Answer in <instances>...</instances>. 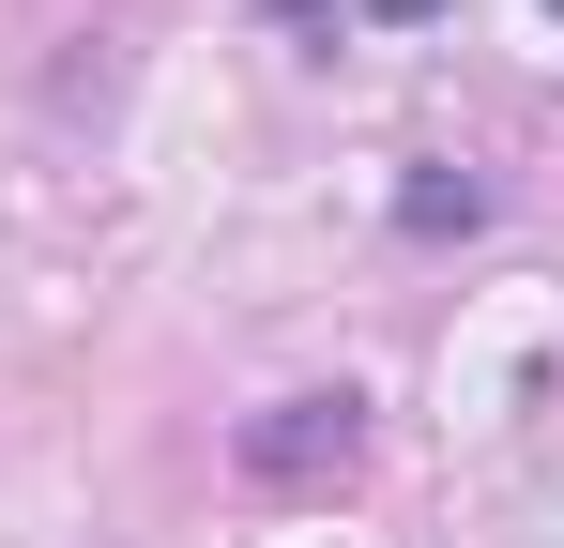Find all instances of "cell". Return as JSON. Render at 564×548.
<instances>
[{
  "instance_id": "2",
  "label": "cell",
  "mask_w": 564,
  "mask_h": 548,
  "mask_svg": "<svg viewBox=\"0 0 564 548\" xmlns=\"http://www.w3.org/2000/svg\"><path fill=\"white\" fill-rule=\"evenodd\" d=\"M397 229H412V244H458V229H488V183L473 168H412L397 183Z\"/></svg>"
},
{
  "instance_id": "3",
  "label": "cell",
  "mask_w": 564,
  "mask_h": 548,
  "mask_svg": "<svg viewBox=\"0 0 564 548\" xmlns=\"http://www.w3.org/2000/svg\"><path fill=\"white\" fill-rule=\"evenodd\" d=\"M260 15H275V31H290V46H305V62H321V46L351 31V0H260Z\"/></svg>"
},
{
  "instance_id": "5",
  "label": "cell",
  "mask_w": 564,
  "mask_h": 548,
  "mask_svg": "<svg viewBox=\"0 0 564 548\" xmlns=\"http://www.w3.org/2000/svg\"><path fill=\"white\" fill-rule=\"evenodd\" d=\"M550 15H564V0H550Z\"/></svg>"
},
{
  "instance_id": "1",
  "label": "cell",
  "mask_w": 564,
  "mask_h": 548,
  "mask_svg": "<svg viewBox=\"0 0 564 548\" xmlns=\"http://www.w3.org/2000/svg\"><path fill=\"white\" fill-rule=\"evenodd\" d=\"M351 457H367V396H351V381H305V396H275V412L229 427V472L275 487V503H290V487H336Z\"/></svg>"
},
{
  "instance_id": "4",
  "label": "cell",
  "mask_w": 564,
  "mask_h": 548,
  "mask_svg": "<svg viewBox=\"0 0 564 548\" xmlns=\"http://www.w3.org/2000/svg\"><path fill=\"white\" fill-rule=\"evenodd\" d=\"M367 31H427V15H458V0H351Z\"/></svg>"
}]
</instances>
